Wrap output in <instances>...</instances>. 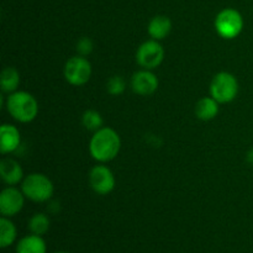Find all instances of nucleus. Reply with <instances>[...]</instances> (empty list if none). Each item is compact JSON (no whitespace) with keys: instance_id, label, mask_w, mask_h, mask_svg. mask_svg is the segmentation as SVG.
Instances as JSON below:
<instances>
[{"instance_id":"6ab92c4d","label":"nucleus","mask_w":253,"mask_h":253,"mask_svg":"<svg viewBox=\"0 0 253 253\" xmlns=\"http://www.w3.org/2000/svg\"><path fill=\"white\" fill-rule=\"evenodd\" d=\"M82 124L88 131L95 132V131L104 127V119L99 111L89 109V110L84 111L83 116H82Z\"/></svg>"},{"instance_id":"4be33fe9","label":"nucleus","mask_w":253,"mask_h":253,"mask_svg":"<svg viewBox=\"0 0 253 253\" xmlns=\"http://www.w3.org/2000/svg\"><path fill=\"white\" fill-rule=\"evenodd\" d=\"M246 160H247V162L251 163V165H253V148H251V150H250L249 152H247Z\"/></svg>"},{"instance_id":"423d86ee","label":"nucleus","mask_w":253,"mask_h":253,"mask_svg":"<svg viewBox=\"0 0 253 253\" xmlns=\"http://www.w3.org/2000/svg\"><path fill=\"white\" fill-rule=\"evenodd\" d=\"M93 68L89 59L83 56L71 57L64 64L63 74L66 81L71 85L82 86L88 83L91 78Z\"/></svg>"},{"instance_id":"f3484780","label":"nucleus","mask_w":253,"mask_h":253,"mask_svg":"<svg viewBox=\"0 0 253 253\" xmlns=\"http://www.w3.org/2000/svg\"><path fill=\"white\" fill-rule=\"evenodd\" d=\"M17 239V230L10 217L1 216L0 219V247L7 249Z\"/></svg>"},{"instance_id":"9b49d317","label":"nucleus","mask_w":253,"mask_h":253,"mask_svg":"<svg viewBox=\"0 0 253 253\" xmlns=\"http://www.w3.org/2000/svg\"><path fill=\"white\" fill-rule=\"evenodd\" d=\"M21 142V135L16 126L11 124H4L0 127V152L9 155L19 148Z\"/></svg>"},{"instance_id":"f257e3e1","label":"nucleus","mask_w":253,"mask_h":253,"mask_svg":"<svg viewBox=\"0 0 253 253\" xmlns=\"http://www.w3.org/2000/svg\"><path fill=\"white\" fill-rule=\"evenodd\" d=\"M121 150V138L111 127H101L95 131L89 142L90 156L99 163H108L115 160Z\"/></svg>"},{"instance_id":"4468645a","label":"nucleus","mask_w":253,"mask_h":253,"mask_svg":"<svg viewBox=\"0 0 253 253\" xmlns=\"http://www.w3.org/2000/svg\"><path fill=\"white\" fill-rule=\"evenodd\" d=\"M15 253H47V245L42 236L30 234L17 241Z\"/></svg>"},{"instance_id":"f03ea898","label":"nucleus","mask_w":253,"mask_h":253,"mask_svg":"<svg viewBox=\"0 0 253 253\" xmlns=\"http://www.w3.org/2000/svg\"><path fill=\"white\" fill-rule=\"evenodd\" d=\"M5 106L10 116L21 124L32 123L37 118L40 110L36 98L25 90H16L9 94Z\"/></svg>"},{"instance_id":"412c9836","label":"nucleus","mask_w":253,"mask_h":253,"mask_svg":"<svg viewBox=\"0 0 253 253\" xmlns=\"http://www.w3.org/2000/svg\"><path fill=\"white\" fill-rule=\"evenodd\" d=\"M94 49V43L93 40L89 39V37H82L78 42H77V52H78L79 56L86 57L93 52Z\"/></svg>"},{"instance_id":"f8f14e48","label":"nucleus","mask_w":253,"mask_h":253,"mask_svg":"<svg viewBox=\"0 0 253 253\" xmlns=\"http://www.w3.org/2000/svg\"><path fill=\"white\" fill-rule=\"evenodd\" d=\"M0 177L6 185L20 184L24 180V170L17 161L12 158H2L0 161Z\"/></svg>"},{"instance_id":"aec40b11","label":"nucleus","mask_w":253,"mask_h":253,"mask_svg":"<svg viewBox=\"0 0 253 253\" xmlns=\"http://www.w3.org/2000/svg\"><path fill=\"white\" fill-rule=\"evenodd\" d=\"M126 81L121 76H113L106 82V91L113 96H119L125 91Z\"/></svg>"},{"instance_id":"1a4fd4ad","label":"nucleus","mask_w":253,"mask_h":253,"mask_svg":"<svg viewBox=\"0 0 253 253\" xmlns=\"http://www.w3.org/2000/svg\"><path fill=\"white\" fill-rule=\"evenodd\" d=\"M25 199L21 189L9 185L0 193V214L5 217H12L19 214L25 205Z\"/></svg>"},{"instance_id":"2eb2a0df","label":"nucleus","mask_w":253,"mask_h":253,"mask_svg":"<svg viewBox=\"0 0 253 253\" xmlns=\"http://www.w3.org/2000/svg\"><path fill=\"white\" fill-rule=\"evenodd\" d=\"M219 105L220 104L212 96H204L195 104V116L202 121L212 120L219 114Z\"/></svg>"},{"instance_id":"dca6fc26","label":"nucleus","mask_w":253,"mask_h":253,"mask_svg":"<svg viewBox=\"0 0 253 253\" xmlns=\"http://www.w3.org/2000/svg\"><path fill=\"white\" fill-rule=\"evenodd\" d=\"M21 83L20 72L15 67H5L0 74V88L2 93L11 94L17 90Z\"/></svg>"},{"instance_id":"39448f33","label":"nucleus","mask_w":253,"mask_h":253,"mask_svg":"<svg viewBox=\"0 0 253 253\" xmlns=\"http://www.w3.org/2000/svg\"><path fill=\"white\" fill-rule=\"evenodd\" d=\"M244 17L239 10L234 7L222 9L216 15L214 21L217 35L225 40H234L240 36L244 30Z\"/></svg>"},{"instance_id":"ddd939ff","label":"nucleus","mask_w":253,"mask_h":253,"mask_svg":"<svg viewBox=\"0 0 253 253\" xmlns=\"http://www.w3.org/2000/svg\"><path fill=\"white\" fill-rule=\"evenodd\" d=\"M147 31L152 40L156 41L165 40L172 31V21L166 15H157L148 22Z\"/></svg>"},{"instance_id":"0eeeda50","label":"nucleus","mask_w":253,"mask_h":253,"mask_svg":"<svg viewBox=\"0 0 253 253\" xmlns=\"http://www.w3.org/2000/svg\"><path fill=\"white\" fill-rule=\"evenodd\" d=\"M163 59H165V48L160 41L156 40L145 41L136 51V62L138 66L142 67V69L153 71L162 64Z\"/></svg>"},{"instance_id":"6e6552de","label":"nucleus","mask_w":253,"mask_h":253,"mask_svg":"<svg viewBox=\"0 0 253 253\" xmlns=\"http://www.w3.org/2000/svg\"><path fill=\"white\" fill-rule=\"evenodd\" d=\"M88 179L90 188L98 195H108L115 189V175L113 170L104 163H99L91 168Z\"/></svg>"},{"instance_id":"7ed1b4c3","label":"nucleus","mask_w":253,"mask_h":253,"mask_svg":"<svg viewBox=\"0 0 253 253\" xmlns=\"http://www.w3.org/2000/svg\"><path fill=\"white\" fill-rule=\"evenodd\" d=\"M21 190L26 199L34 203H46L53 197L54 185L46 174L31 173L21 182Z\"/></svg>"},{"instance_id":"9d476101","label":"nucleus","mask_w":253,"mask_h":253,"mask_svg":"<svg viewBox=\"0 0 253 253\" xmlns=\"http://www.w3.org/2000/svg\"><path fill=\"white\" fill-rule=\"evenodd\" d=\"M158 84L160 82L157 76L148 69L135 72L131 77V89L140 96H150L155 94L158 89Z\"/></svg>"},{"instance_id":"a211bd4d","label":"nucleus","mask_w":253,"mask_h":253,"mask_svg":"<svg viewBox=\"0 0 253 253\" xmlns=\"http://www.w3.org/2000/svg\"><path fill=\"white\" fill-rule=\"evenodd\" d=\"M27 227H29L31 234L43 236L48 232L49 227H51V220L43 212H36V214L30 217L29 222H27Z\"/></svg>"},{"instance_id":"5701e85b","label":"nucleus","mask_w":253,"mask_h":253,"mask_svg":"<svg viewBox=\"0 0 253 253\" xmlns=\"http://www.w3.org/2000/svg\"><path fill=\"white\" fill-rule=\"evenodd\" d=\"M54 253H68V252H54Z\"/></svg>"},{"instance_id":"20e7f679","label":"nucleus","mask_w":253,"mask_h":253,"mask_svg":"<svg viewBox=\"0 0 253 253\" xmlns=\"http://www.w3.org/2000/svg\"><path fill=\"white\" fill-rule=\"evenodd\" d=\"M239 81L230 72H220L215 74L210 83V96L219 104L231 103L239 94Z\"/></svg>"}]
</instances>
